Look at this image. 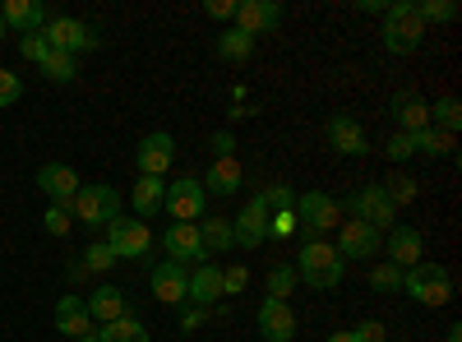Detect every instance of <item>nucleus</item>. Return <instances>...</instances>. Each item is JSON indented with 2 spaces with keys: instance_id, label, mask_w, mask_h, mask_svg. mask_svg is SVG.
<instances>
[{
  "instance_id": "nucleus-36",
  "label": "nucleus",
  "mask_w": 462,
  "mask_h": 342,
  "mask_svg": "<svg viewBox=\"0 0 462 342\" xmlns=\"http://www.w3.org/2000/svg\"><path fill=\"white\" fill-rule=\"evenodd\" d=\"M416 14H420V23H453L457 5H453V0H420Z\"/></svg>"
},
{
  "instance_id": "nucleus-25",
  "label": "nucleus",
  "mask_w": 462,
  "mask_h": 342,
  "mask_svg": "<svg viewBox=\"0 0 462 342\" xmlns=\"http://www.w3.org/2000/svg\"><path fill=\"white\" fill-rule=\"evenodd\" d=\"M217 296H222V269H217V263H199V269L189 273V306L213 310Z\"/></svg>"
},
{
  "instance_id": "nucleus-50",
  "label": "nucleus",
  "mask_w": 462,
  "mask_h": 342,
  "mask_svg": "<svg viewBox=\"0 0 462 342\" xmlns=\"http://www.w3.org/2000/svg\"><path fill=\"white\" fill-rule=\"evenodd\" d=\"M444 342H462V324H453V328H448V337H444Z\"/></svg>"
},
{
  "instance_id": "nucleus-44",
  "label": "nucleus",
  "mask_w": 462,
  "mask_h": 342,
  "mask_svg": "<svg viewBox=\"0 0 462 342\" xmlns=\"http://www.w3.org/2000/svg\"><path fill=\"white\" fill-rule=\"evenodd\" d=\"M393 162H407L411 153H416V134H402V130H393V139H389V148H383Z\"/></svg>"
},
{
  "instance_id": "nucleus-1",
  "label": "nucleus",
  "mask_w": 462,
  "mask_h": 342,
  "mask_svg": "<svg viewBox=\"0 0 462 342\" xmlns=\"http://www.w3.org/2000/svg\"><path fill=\"white\" fill-rule=\"evenodd\" d=\"M296 282H305V287H315V291H328V287H337L342 282V273H346V263H342V254L328 245V241H305L300 245V254H296Z\"/></svg>"
},
{
  "instance_id": "nucleus-47",
  "label": "nucleus",
  "mask_w": 462,
  "mask_h": 342,
  "mask_svg": "<svg viewBox=\"0 0 462 342\" xmlns=\"http://www.w3.org/2000/svg\"><path fill=\"white\" fill-rule=\"evenodd\" d=\"M208 19H236V0H208Z\"/></svg>"
},
{
  "instance_id": "nucleus-2",
  "label": "nucleus",
  "mask_w": 462,
  "mask_h": 342,
  "mask_svg": "<svg viewBox=\"0 0 462 342\" xmlns=\"http://www.w3.org/2000/svg\"><path fill=\"white\" fill-rule=\"evenodd\" d=\"M402 291L416 300V306H448L453 300V273L444 269V263H435V259H420V263H411V269L402 273Z\"/></svg>"
},
{
  "instance_id": "nucleus-51",
  "label": "nucleus",
  "mask_w": 462,
  "mask_h": 342,
  "mask_svg": "<svg viewBox=\"0 0 462 342\" xmlns=\"http://www.w3.org/2000/svg\"><path fill=\"white\" fill-rule=\"evenodd\" d=\"M74 342H97V333H88V337H74Z\"/></svg>"
},
{
  "instance_id": "nucleus-24",
  "label": "nucleus",
  "mask_w": 462,
  "mask_h": 342,
  "mask_svg": "<svg viewBox=\"0 0 462 342\" xmlns=\"http://www.w3.org/2000/svg\"><path fill=\"white\" fill-rule=\"evenodd\" d=\"M241 180H245V171H241L236 158H213V162H208V176H204L199 185L213 189L217 199H226V195H236V189H241Z\"/></svg>"
},
{
  "instance_id": "nucleus-40",
  "label": "nucleus",
  "mask_w": 462,
  "mask_h": 342,
  "mask_svg": "<svg viewBox=\"0 0 462 342\" xmlns=\"http://www.w3.org/2000/svg\"><path fill=\"white\" fill-rule=\"evenodd\" d=\"M259 199L268 204V213L273 208H296V189L291 185H268V189H259Z\"/></svg>"
},
{
  "instance_id": "nucleus-48",
  "label": "nucleus",
  "mask_w": 462,
  "mask_h": 342,
  "mask_svg": "<svg viewBox=\"0 0 462 342\" xmlns=\"http://www.w3.org/2000/svg\"><path fill=\"white\" fill-rule=\"evenodd\" d=\"M199 324H204V310H199V306H185V315H180V328L189 333V328H199Z\"/></svg>"
},
{
  "instance_id": "nucleus-31",
  "label": "nucleus",
  "mask_w": 462,
  "mask_h": 342,
  "mask_svg": "<svg viewBox=\"0 0 462 342\" xmlns=\"http://www.w3.org/2000/svg\"><path fill=\"white\" fill-rule=\"evenodd\" d=\"M416 153H426V158H448V153H453V134L426 125V130L416 134Z\"/></svg>"
},
{
  "instance_id": "nucleus-7",
  "label": "nucleus",
  "mask_w": 462,
  "mask_h": 342,
  "mask_svg": "<svg viewBox=\"0 0 462 342\" xmlns=\"http://www.w3.org/2000/svg\"><path fill=\"white\" fill-rule=\"evenodd\" d=\"M162 208L171 213V222H204L208 208V189L199 185V176H176V185H167Z\"/></svg>"
},
{
  "instance_id": "nucleus-3",
  "label": "nucleus",
  "mask_w": 462,
  "mask_h": 342,
  "mask_svg": "<svg viewBox=\"0 0 462 342\" xmlns=\"http://www.w3.org/2000/svg\"><path fill=\"white\" fill-rule=\"evenodd\" d=\"M383 47H389L393 56H411L420 42H426V23H420L416 5L411 0H398V5L383 10Z\"/></svg>"
},
{
  "instance_id": "nucleus-18",
  "label": "nucleus",
  "mask_w": 462,
  "mask_h": 342,
  "mask_svg": "<svg viewBox=\"0 0 462 342\" xmlns=\"http://www.w3.org/2000/svg\"><path fill=\"white\" fill-rule=\"evenodd\" d=\"M383 250H389V263H398L402 273L411 269V263L426 259V241H420V232L407 226V222H398L393 232H383Z\"/></svg>"
},
{
  "instance_id": "nucleus-20",
  "label": "nucleus",
  "mask_w": 462,
  "mask_h": 342,
  "mask_svg": "<svg viewBox=\"0 0 462 342\" xmlns=\"http://www.w3.org/2000/svg\"><path fill=\"white\" fill-rule=\"evenodd\" d=\"M278 23H282V5H278V0H241V5H236V28L245 37L273 32Z\"/></svg>"
},
{
  "instance_id": "nucleus-28",
  "label": "nucleus",
  "mask_w": 462,
  "mask_h": 342,
  "mask_svg": "<svg viewBox=\"0 0 462 342\" xmlns=\"http://www.w3.org/2000/svg\"><path fill=\"white\" fill-rule=\"evenodd\" d=\"M199 241H204V254H226L236 250V241H231V217H213V222H199Z\"/></svg>"
},
{
  "instance_id": "nucleus-30",
  "label": "nucleus",
  "mask_w": 462,
  "mask_h": 342,
  "mask_svg": "<svg viewBox=\"0 0 462 342\" xmlns=\"http://www.w3.org/2000/svg\"><path fill=\"white\" fill-rule=\"evenodd\" d=\"M430 125L444 130V134H457V125H462V102H457V97L430 102Z\"/></svg>"
},
{
  "instance_id": "nucleus-39",
  "label": "nucleus",
  "mask_w": 462,
  "mask_h": 342,
  "mask_svg": "<svg viewBox=\"0 0 462 342\" xmlns=\"http://www.w3.org/2000/svg\"><path fill=\"white\" fill-rule=\"evenodd\" d=\"M47 51H51V47H47V37H42V32H23V37H19V56H23V60L42 65Z\"/></svg>"
},
{
  "instance_id": "nucleus-15",
  "label": "nucleus",
  "mask_w": 462,
  "mask_h": 342,
  "mask_svg": "<svg viewBox=\"0 0 462 342\" xmlns=\"http://www.w3.org/2000/svg\"><path fill=\"white\" fill-rule=\"evenodd\" d=\"M254 324H259L263 342H291V337H296V310L287 306V300H273V296L259 300Z\"/></svg>"
},
{
  "instance_id": "nucleus-32",
  "label": "nucleus",
  "mask_w": 462,
  "mask_h": 342,
  "mask_svg": "<svg viewBox=\"0 0 462 342\" xmlns=\"http://www.w3.org/2000/svg\"><path fill=\"white\" fill-rule=\"evenodd\" d=\"M383 185V195H389V204L398 208V204H411L416 195H420V180L416 176H389V180H379Z\"/></svg>"
},
{
  "instance_id": "nucleus-27",
  "label": "nucleus",
  "mask_w": 462,
  "mask_h": 342,
  "mask_svg": "<svg viewBox=\"0 0 462 342\" xmlns=\"http://www.w3.org/2000/svg\"><path fill=\"white\" fill-rule=\"evenodd\" d=\"M97 342H152V337H148V324H143V319L121 315L116 324H102V328H97Z\"/></svg>"
},
{
  "instance_id": "nucleus-43",
  "label": "nucleus",
  "mask_w": 462,
  "mask_h": 342,
  "mask_svg": "<svg viewBox=\"0 0 462 342\" xmlns=\"http://www.w3.org/2000/svg\"><path fill=\"white\" fill-rule=\"evenodd\" d=\"M250 287V273L241 269V263H231V269H222V296H241Z\"/></svg>"
},
{
  "instance_id": "nucleus-42",
  "label": "nucleus",
  "mask_w": 462,
  "mask_h": 342,
  "mask_svg": "<svg viewBox=\"0 0 462 342\" xmlns=\"http://www.w3.org/2000/svg\"><path fill=\"white\" fill-rule=\"evenodd\" d=\"M42 226H47V236H69V226H74V217H69V208H47V217H42Z\"/></svg>"
},
{
  "instance_id": "nucleus-8",
  "label": "nucleus",
  "mask_w": 462,
  "mask_h": 342,
  "mask_svg": "<svg viewBox=\"0 0 462 342\" xmlns=\"http://www.w3.org/2000/svg\"><path fill=\"white\" fill-rule=\"evenodd\" d=\"M296 222L300 232H333V226H342V204L324 189H305V195H296Z\"/></svg>"
},
{
  "instance_id": "nucleus-29",
  "label": "nucleus",
  "mask_w": 462,
  "mask_h": 342,
  "mask_svg": "<svg viewBox=\"0 0 462 342\" xmlns=\"http://www.w3.org/2000/svg\"><path fill=\"white\" fill-rule=\"evenodd\" d=\"M217 56H222V60H231V65L250 60V56H254V37H245L241 28H226V32L217 37Z\"/></svg>"
},
{
  "instance_id": "nucleus-49",
  "label": "nucleus",
  "mask_w": 462,
  "mask_h": 342,
  "mask_svg": "<svg viewBox=\"0 0 462 342\" xmlns=\"http://www.w3.org/2000/svg\"><path fill=\"white\" fill-rule=\"evenodd\" d=\"M324 342H356V337H352V333H328Z\"/></svg>"
},
{
  "instance_id": "nucleus-35",
  "label": "nucleus",
  "mask_w": 462,
  "mask_h": 342,
  "mask_svg": "<svg viewBox=\"0 0 462 342\" xmlns=\"http://www.w3.org/2000/svg\"><path fill=\"white\" fill-rule=\"evenodd\" d=\"M291 291H296V269H291V263H273V269H268V296L287 300Z\"/></svg>"
},
{
  "instance_id": "nucleus-22",
  "label": "nucleus",
  "mask_w": 462,
  "mask_h": 342,
  "mask_svg": "<svg viewBox=\"0 0 462 342\" xmlns=\"http://www.w3.org/2000/svg\"><path fill=\"white\" fill-rule=\"evenodd\" d=\"M84 306H88L93 324H116L121 315H130V306H125V291H121V287H111V282L93 287V291L84 296Z\"/></svg>"
},
{
  "instance_id": "nucleus-41",
  "label": "nucleus",
  "mask_w": 462,
  "mask_h": 342,
  "mask_svg": "<svg viewBox=\"0 0 462 342\" xmlns=\"http://www.w3.org/2000/svg\"><path fill=\"white\" fill-rule=\"evenodd\" d=\"M23 97V84H19V74L0 65V106H14Z\"/></svg>"
},
{
  "instance_id": "nucleus-52",
  "label": "nucleus",
  "mask_w": 462,
  "mask_h": 342,
  "mask_svg": "<svg viewBox=\"0 0 462 342\" xmlns=\"http://www.w3.org/2000/svg\"><path fill=\"white\" fill-rule=\"evenodd\" d=\"M0 37H5V19H0Z\"/></svg>"
},
{
  "instance_id": "nucleus-14",
  "label": "nucleus",
  "mask_w": 462,
  "mask_h": 342,
  "mask_svg": "<svg viewBox=\"0 0 462 342\" xmlns=\"http://www.w3.org/2000/svg\"><path fill=\"white\" fill-rule=\"evenodd\" d=\"M162 250H167L171 263H180V269L208 259L204 254V241H199V222H171L167 232H162Z\"/></svg>"
},
{
  "instance_id": "nucleus-46",
  "label": "nucleus",
  "mask_w": 462,
  "mask_h": 342,
  "mask_svg": "<svg viewBox=\"0 0 462 342\" xmlns=\"http://www.w3.org/2000/svg\"><path fill=\"white\" fill-rule=\"evenodd\" d=\"M213 153L217 158H236V139H231V130H217L213 134Z\"/></svg>"
},
{
  "instance_id": "nucleus-12",
  "label": "nucleus",
  "mask_w": 462,
  "mask_h": 342,
  "mask_svg": "<svg viewBox=\"0 0 462 342\" xmlns=\"http://www.w3.org/2000/svg\"><path fill=\"white\" fill-rule=\"evenodd\" d=\"M231 241H236L241 250H259L268 241V204L259 195H250L245 208L231 217Z\"/></svg>"
},
{
  "instance_id": "nucleus-6",
  "label": "nucleus",
  "mask_w": 462,
  "mask_h": 342,
  "mask_svg": "<svg viewBox=\"0 0 462 342\" xmlns=\"http://www.w3.org/2000/svg\"><path fill=\"white\" fill-rule=\"evenodd\" d=\"M42 37H47L51 51H65V56H84V51L102 47V32L84 19H47Z\"/></svg>"
},
{
  "instance_id": "nucleus-38",
  "label": "nucleus",
  "mask_w": 462,
  "mask_h": 342,
  "mask_svg": "<svg viewBox=\"0 0 462 342\" xmlns=\"http://www.w3.org/2000/svg\"><path fill=\"white\" fill-rule=\"evenodd\" d=\"M111 263H121V259L111 254L106 241H93V245L84 250V269H88V273H102V269H111Z\"/></svg>"
},
{
  "instance_id": "nucleus-23",
  "label": "nucleus",
  "mask_w": 462,
  "mask_h": 342,
  "mask_svg": "<svg viewBox=\"0 0 462 342\" xmlns=\"http://www.w3.org/2000/svg\"><path fill=\"white\" fill-rule=\"evenodd\" d=\"M0 19H5V28H19V37L42 32L47 28V5L42 0H5V5H0Z\"/></svg>"
},
{
  "instance_id": "nucleus-34",
  "label": "nucleus",
  "mask_w": 462,
  "mask_h": 342,
  "mask_svg": "<svg viewBox=\"0 0 462 342\" xmlns=\"http://www.w3.org/2000/svg\"><path fill=\"white\" fill-rule=\"evenodd\" d=\"M42 74L51 84H69L74 74H79V65H74V56H65V51H47V60H42Z\"/></svg>"
},
{
  "instance_id": "nucleus-13",
  "label": "nucleus",
  "mask_w": 462,
  "mask_h": 342,
  "mask_svg": "<svg viewBox=\"0 0 462 342\" xmlns=\"http://www.w3.org/2000/svg\"><path fill=\"white\" fill-rule=\"evenodd\" d=\"M148 287H152V296H158L162 306H189V269H180V263H171V259L152 263Z\"/></svg>"
},
{
  "instance_id": "nucleus-4",
  "label": "nucleus",
  "mask_w": 462,
  "mask_h": 342,
  "mask_svg": "<svg viewBox=\"0 0 462 342\" xmlns=\"http://www.w3.org/2000/svg\"><path fill=\"white\" fill-rule=\"evenodd\" d=\"M69 217L84 222V226H111L116 217H121V195H116L111 185H79V195H74L69 204Z\"/></svg>"
},
{
  "instance_id": "nucleus-19",
  "label": "nucleus",
  "mask_w": 462,
  "mask_h": 342,
  "mask_svg": "<svg viewBox=\"0 0 462 342\" xmlns=\"http://www.w3.org/2000/svg\"><path fill=\"white\" fill-rule=\"evenodd\" d=\"M389 111H393V121H398L402 134H420V130L430 125V102L420 97L416 88H398L393 102H389Z\"/></svg>"
},
{
  "instance_id": "nucleus-17",
  "label": "nucleus",
  "mask_w": 462,
  "mask_h": 342,
  "mask_svg": "<svg viewBox=\"0 0 462 342\" xmlns=\"http://www.w3.org/2000/svg\"><path fill=\"white\" fill-rule=\"evenodd\" d=\"M37 185H42V195H47L56 208H69L84 180H79V171L65 167V162H47L42 171H37Z\"/></svg>"
},
{
  "instance_id": "nucleus-26",
  "label": "nucleus",
  "mask_w": 462,
  "mask_h": 342,
  "mask_svg": "<svg viewBox=\"0 0 462 342\" xmlns=\"http://www.w3.org/2000/svg\"><path fill=\"white\" fill-rule=\"evenodd\" d=\"M162 195H167V180H158V176H139V185L130 189V204H134V217L143 222V217H152L162 208Z\"/></svg>"
},
{
  "instance_id": "nucleus-37",
  "label": "nucleus",
  "mask_w": 462,
  "mask_h": 342,
  "mask_svg": "<svg viewBox=\"0 0 462 342\" xmlns=\"http://www.w3.org/2000/svg\"><path fill=\"white\" fill-rule=\"evenodd\" d=\"M370 287L374 291H402V269H398V263H389V259L374 263V269H370Z\"/></svg>"
},
{
  "instance_id": "nucleus-5",
  "label": "nucleus",
  "mask_w": 462,
  "mask_h": 342,
  "mask_svg": "<svg viewBox=\"0 0 462 342\" xmlns=\"http://www.w3.org/2000/svg\"><path fill=\"white\" fill-rule=\"evenodd\" d=\"M346 213H352L356 222H365V226H374V232H393L398 226V208L389 204V195H383V185L379 180H370V185H361L352 199L342 204Z\"/></svg>"
},
{
  "instance_id": "nucleus-10",
  "label": "nucleus",
  "mask_w": 462,
  "mask_h": 342,
  "mask_svg": "<svg viewBox=\"0 0 462 342\" xmlns=\"http://www.w3.org/2000/svg\"><path fill=\"white\" fill-rule=\"evenodd\" d=\"M333 250L342 254V263H346V259H374V254L383 250V232H374V226H365V222H356V217H342Z\"/></svg>"
},
{
  "instance_id": "nucleus-21",
  "label": "nucleus",
  "mask_w": 462,
  "mask_h": 342,
  "mask_svg": "<svg viewBox=\"0 0 462 342\" xmlns=\"http://www.w3.org/2000/svg\"><path fill=\"white\" fill-rule=\"evenodd\" d=\"M56 328H60L69 342L97 333V324H93V315H88V306H84V296H60V300H56Z\"/></svg>"
},
{
  "instance_id": "nucleus-9",
  "label": "nucleus",
  "mask_w": 462,
  "mask_h": 342,
  "mask_svg": "<svg viewBox=\"0 0 462 342\" xmlns=\"http://www.w3.org/2000/svg\"><path fill=\"white\" fill-rule=\"evenodd\" d=\"M106 245H111L116 259H148L152 232H148L139 217H116V222L106 226Z\"/></svg>"
},
{
  "instance_id": "nucleus-11",
  "label": "nucleus",
  "mask_w": 462,
  "mask_h": 342,
  "mask_svg": "<svg viewBox=\"0 0 462 342\" xmlns=\"http://www.w3.org/2000/svg\"><path fill=\"white\" fill-rule=\"evenodd\" d=\"M171 162H176V139L167 134V130H152L148 139H139V148H134V167H139V176H167L171 171Z\"/></svg>"
},
{
  "instance_id": "nucleus-16",
  "label": "nucleus",
  "mask_w": 462,
  "mask_h": 342,
  "mask_svg": "<svg viewBox=\"0 0 462 342\" xmlns=\"http://www.w3.org/2000/svg\"><path fill=\"white\" fill-rule=\"evenodd\" d=\"M328 148L333 153H342V158H365V130H361V121L356 116H346V111H333L328 116Z\"/></svg>"
},
{
  "instance_id": "nucleus-45",
  "label": "nucleus",
  "mask_w": 462,
  "mask_h": 342,
  "mask_svg": "<svg viewBox=\"0 0 462 342\" xmlns=\"http://www.w3.org/2000/svg\"><path fill=\"white\" fill-rule=\"evenodd\" d=\"M346 333H352L356 342H389V328H383L379 319H361L356 328H346Z\"/></svg>"
},
{
  "instance_id": "nucleus-33",
  "label": "nucleus",
  "mask_w": 462,
  "mask_h": 342,
  "mask_svg": "<svg viewBox=\"0 0 462 342\" xmlns=\"http://www.w3.org/2000/svg\"><path fill=\"white\" fill-rule=\"evenodd\" d=\"M296 232H300L296 208H273V213H268V241H291Z\"/></svg>"
}]
</instances>
